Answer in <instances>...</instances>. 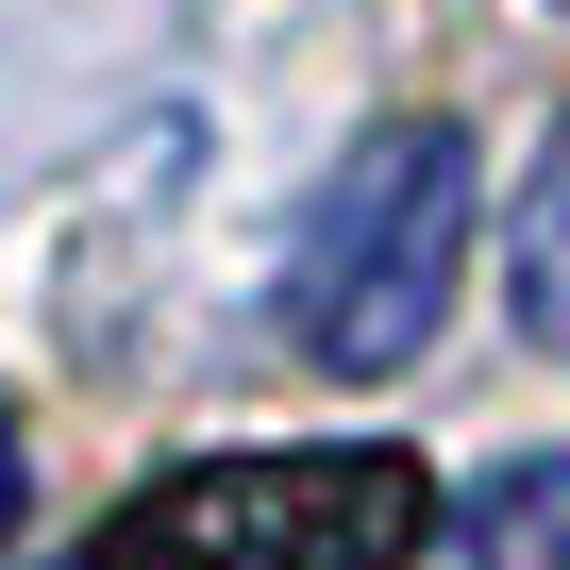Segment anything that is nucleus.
<instances>
[{
    "label": "nucleus",
    "mask_w": 570,
    "mask_h": 570,
    "mask_svg": "<svg viewBox=\"0 0 570 570\" xmlns=\"http://www.w3.org/2000/svg\"><path fill=\"white\" fill-rule=\"evenodd\" d=\"M503 303H520V336L537 353H570V118L537 135V168H520V218H503Z\"/></svg>",
    "instance_id": "nucleus-3"
},
{
    "label": "nucleus",
    "mask_w": 570,
    "mask_h": 570,
    "mask_svg": "<svg viewBox=\"0 0 570 570\" xmlns=\"http://www.w3.org/2000/svg\"><path fill=\"white\" fill-rule=\"evenodd\" d=\"M18 520H35V420L0 403V537H18Z\"/></svg>",
    "instance_id": "nucleus-5"
},
{
    "label": "nucleus",
    "mask_w": 570,
    "mask_h": 570,
    "mask_svg": "<svg viewBox=\"0 0 570 570\" xmlns=\"http://www.w3.org/2000/svg\"><path fill=\"white\" fill-rule=\"evenodd\" d=\"M470 118H370L303 218V252H285V336H303V370L336 386H386L436 353L453 285H470Z\"/></svg>",
    "instance_id": "nucleus-1"
},
{
    "label": "nucleus",
    "mask_w": 570,
    "mask_h": 570,
    "mask_svg": "<svg viewBox=\"0 0 570 570\" xmlns=\"http://www.w3.org/2000/svg\"><path fill=\"white\" fill-rule=\"evenodd\" d=\"M436 470L386 436H303V453H202L151 470L85 570H420Z\"/></svg>",
    "instance_id": "nucleus-2"
},
{
    "label": "nucleus",
    "mask_w": 570,
    "mask_h": 570,
    "mask_svg": "<svg viewBox=\"0 0 570 570\" xmlns=\"http://www.w3.org/2000/svg\"><path fill=\"white\" fill-rule=\"evenodd\" d=\"M470 570H570V453H503L470 487Z\"/></svg>",
    "instance_id": "nucleus-4"
}]
</instances>
